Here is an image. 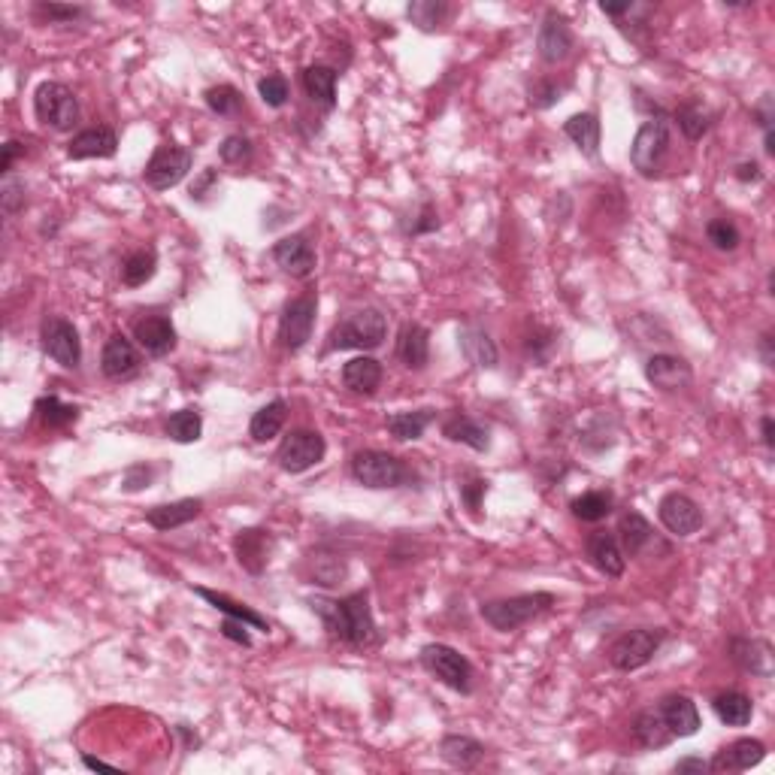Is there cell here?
Returning <instances> with one entry per match:
<instances>
[{
	"instance_id": "32",
	"label": "cell",
	"mask_w": 775,
	"mask_h": 775,
	"mask_svg": "<svg viewBox=\"0 0 775 775\" xmlns=\"http://www.w3.org/2000/svg\"><path fill=\"white\" fill-rule=\"evenodd\" d=\"M303 88L309 100H315L324 109L337 106V70L327 64H312L303 70Z\"/></svg>"
},
{
	"instance_id": "61",
	"label": "cell",
	"mask_w": 775,
	"mask_h": 775,
	"mask_svg": "<svg viewBox=\"0 0 775 775\" xmlns=\"http://www.w3.org/2000/svg\"><path fill=\"white\" fill-rule=\"evenodd\" d=\"M600 10H603L606 16L618 19V16H624V13H633V4H630V0H627V4H600Z\"/></svg>"
},
{
	"instance_id": "24",
	"label": "cell",
	"mask_w": 775,
	"mask_h": 775,
	"mask_svg": "<svg viewBox=\"0 0 775 775\" xmlns=\"http://www.w3.org/2000/svg\"><path fill=\"white\" fill-rule=\"evenodd\" d=\"M657 712L663 715V721H667V727H670V733H673L676 739L694 736V733L700 730V712H697L694 700L685 697V694L663 697V703L657 706Z\"/></svg>"
},
{
	"instance_id": "45",
	"label": "cell",
	"mask_w": 775,
	"mask_h": 775,
	"mask_svg": "<svg viewBox=\"0 0 775 775\" xmlns=\"http://www.w3.org/2000/svg\"><path fill=\"white\" fill-rule=\"evenodd\" d=\"M676 122H679V128H682V134H685L688 140H700V137L712 128L709 113H706L700 103H685V106H679V109H676Z\"/></svg>"
},
{
	"instance_id": "10",
	"label": "cell",
	"mask_w": 775,
	"mask_h": 775,
	"mask_svg": "<svg viewBox=\"0 0 775 775\" xmlns=\"http://www.w3.org/2000/svg\"><path fill=\"white\" fill-rule=\"evenodd\" d=\"M324 452H327V442L318 430H291L282 446L276 452V461L285 473L297 476V473H306L312 470L315 464L324 461Z\"/></svg>"
},
{
	"instance_id": "23",
	"label": "cell",
	"mask_w": 775,
	"mask_h": 775,
	"mask_svg": "<svg viewBox=\"0 0 775 775\" xmlns=\"http://www.w3.org/2000/svg\"><path fill=\"white\" fill-rule=\"evenodd\" d=\"M618 533H621V545H624V551L630 558H645L654 548L667 551V545L657 539L654 527L639 512H627L618 524Z\"/></svg>"
},
{
	"instance_id": "13",
	"label": "cell",
	"mask_w": 775,
	"mask_h": 775,
	"mask_svg": "<svg viewBox=\"0 0 775 775\" xmlns=\"http://www.w3.org/2000/svg\"><path fill=\"white\" fill-rule=\"evenodd\" d=\"M536 49H539V58L545 64H561L573 55L576 49V37H573V28L570 22L551 10L545 19H542V28H539V37H536Z\"/></svg>"
},
{
	"instance_id": "15",
	"label": "cell",
	"mask_w": 775,
	"mask_h": 775,
	"mask_svg": "<svg viewBox=\"0 0 775 775\" xmlns=\"http://www.w3.org/2000/svg\"><path fill=\"white\" fill-rule=\"evenodd\" d=\"M140 367H143L140 352L134 349V343L128 337L116 334V337L106 340V346L100 352V370H103L106 379L128 382V379H134L140 373Z\"/></svg>"
},
{
	"instance_id": "52",
	"label": "cell",
	"mask_w": 775,
	"mask_h": 775,
	"mask_svg": "<svg viewBox=\"0 0 775 775\" xmlns=\"http://www.w3.org/2000/svg\"><path fill=\"white\" fill-rule=\"evenodd\" d=\"M485 491H488V482H485V479H473V482L461 485V500H464V506H467L473 515H479Z\"/></svg>"
},
{
	"instance_id": "35",
	"label": "cell",
	"mask_w": 775,
	"mask_h": 775,
	"mask_svg": "<svg viewBox=\"0 0 775 775\" xmlns=\"http://www.w3.org/2000/svg\"><path fill=\"white\" fill-rule=\"evenodd\" d=\"M712 709L718 715L721 724L727 727H745L754 715V703L751 697H745L742 691H724L712 700Z\"/></svg>"
},
{
	"instance_id": "21",
	"label": "cell",
	"mask_w": 775,
	"mask_h": 775,
	"mask_svg": "<svg viewBox=\"0 0 775 775\" xmlns=\"http://www.w3.org/2000/svg\"><path fill=\"white\" fill-rule=\"evenodd\" d=\"M730 657L739 670L751 676H772V645L757 636H736L730 639Z\"/></svg>"
},
{
	"instance_id": "29",
	"label": "cell",
	"mask_w": 775,
	"mask_h": 775,
	"mask_svg": "<svg viewBox=\"0 0 775 775\" xmlns=\"http://www.w3.org/2000/svg\"><path fill=\"white\" fill-rule=\"evenodd\" d=\"M439 754L446 763H452L455 769H473L482 763L485 757V745L473 736H461V733H449L439 742Z\"/></svg>"
},
{
	"instance_id": "17",
	"label": "cell",
	"mask_w": 775,
	"mask_h": 775,
	"mask_svg": "<svg viewBox=\"0 0 775 775\" xmlns=\"http://www.w3.org/2000/svg\"><path fill=\"white\" fill-rule=\"evenodd\" d=\"M134 340L152 358H164L176 349V327L167 315H146L134 324Z\"/></svg>"
},
{
	"instance_id": "38",
	"label": "cell",
	"mask_w": 775,
	"mask_h": 775,
	"mask_svg": "<svg viewBox=\"0 0 775 775\" xmlns=\"http://www.w3.org/2000/svg\"><path fill=\"white\" fill-rule=\"evenodd\" d=\"M155 270H158V255H155V249H137V252H131V255L122 261V282H125L128 288H140V285H146V282L155 276Z\"/></svg>"
},
{
	"instance_id": "42",
	"label": "cell",
	"mask_w": 775,
	"mask_h": 775,
	"mask_svg": "<svg viewBox=\"0 0 775 775\" xmlns=\"http://www.w3.org/2000/svg\"><path fill=\"white\" fill-rule=\"evenodd\" d=\"M167 436L173 442H182V446H188V442H197L200 433H203V415L197 409H179L167 418Z\"/></svg>"
},
{
	"instance_id": "31",
	"label": "cell",
	"mask_w": 775,
	"mask_h": 775,
	"mask_svg": "<svg viewBox=\"0 0 775 775\" xmlns=\"http://www.w3.org/2000/svg\"><path fill=\"white\" fill-rule=\"evenodd\" d=\"M194 594H197V597H203V600H206L212 609L225 612L228 618H237V621L249 624L252 630L270 633V621H267L264 615H258L252 606H246V603H237V600H231L228 594H218V591H209V588H194Z\"/></svg>"
},
{
	"instance_id": "48",
	"label": "cell",
	"mask_w": 775,
	"mask_h": 775,
	"mask_svg": "<svg viewBox=\"0 0 775 775\" xmlns=\"http://www.w3.org/2000/svg\"><path fill=\"white\" fill-rule=\"evenodd\" d=\"M34 16L46 19V22H58V25H73V22L85 19L88 10L85 7H61V4H37Z\"/></svg>"
},
{
	"instance_id": "34",
	"label": "cell",
	"mask_w": 775,
	"mask_h": 775,
	"mask_svg": "<svg viewBox=\"0 0 775 775\" xmlns=\"http://www.w3.org/2000/svg\"><path fill=\"white\" fill-rule=\"evenodd\" d=\"M564 134H567L588 158H597V152H600V119H597V113L570 116L567 125H564Z\"/></svg>"
},
{
	"instance_id": "44",
	"label": "cell",
	"mask_w": 775,
	"mask_h": 775,
	"mask_svg": "<svg viewBox=\"0 0 775 775\" xmlns=\"http://www.w3.org/2000/svg\"><path fill=\"white\" fill-rule=\"evenodd\" d=\"M203 100L215 116H225V119L237 116L243 109V94L234 85H212V88H206Z\"/></svg>"
},
{
	"instance_id": "57",
	"label": "cell",
	"mask_w": 775,
	"mask_h": 775,
	"mask_svg": "<svg viewBox=\"0 0 775 775\" xmlns=\"http://www.w3.org/2000/svg\"><path fill=\"white\" fill-rule=\"evenodd\" d=\"M736 179H739V182H760V179H763L760 164H757V161H745V164H739V167H736Z\"/></svg>"
},
{
	"instance_id": "7",
	"label": "cell",
	"mask_w": 775,
	"mask_h": 775,
	"mask_svg": "<svg viewBox=\"0 0 775 775\" xmlns=\"http://www.w3.org/2000/svg\"><path fill=\"white\" fill-rule=\"evenodd\" d=\"M670 152V122L667 119H648L630 146V164L642 173V176H657L663 167V158Z\"/></svg>"
},
{
	"instance_id": "20",
	"label": "cell",
	"mask_w": 775,
	"mask_h": 775,
	"mask_svg": "<svg viewBox=\"0 0 775 775\" xmlns=\"http://www.w3.org/2000/svg\"><path fill=\"white\" fill-rule=\"evenodd\" d=\"M119 152V137L113 128L97 125L88 131H79L67 143V158L70 161H88V158H113Z\"/></svg>"
},
{
	"instance_id": "1",
	"label": "cell",
	"mask_w": 775,
	"mask_h": 775,
	"mask_svg": "<svg viewBox=\"0 0 775 775\" xmlns=\"http://www.w3.org/2000/svg\"><path fill=\"white\" fill-rule=\"evenodd\" d=\"M309 606L334 639H340L352 648H370L379 642L376 618L370 609V591H355L343 600L312 597Z\"/></svg>"
},
{
	"instance_id": "36",
	"label": "cell",
	"mask_w": 775,
	"mask_h": 775,
	"mask_svg": "<svg viewBox=\"0 0 775 775\" xmlns=\"http://www.w3.org/2000/svg\"><path fill=\"white\" fill-rule=\"evenodd\" d=\"M285 415H288V403L285 400H270L267 406H261L252 421H249V433L255 442H270L273 436H279V430L285 427Z\"/></svg>"
},
{
	"instance_id": "63",
	"label": "cell",
	"mask_w": 775,
	"mask_h": 775,
	"mask_svg": "<svg viewBox=\"0 0 775 775\" xmlns=\"http://www.w3.org/2000/svg\"><path fill=\"white\" fill-rule=\"evenodd\" d=\"M760 355H763V364L772 367V361H775V358H772V334H763V337H760Z\"/></svg>"
},
{
	"instance_id": "27",
	"label": "cell",
	"mask_w": 775,
	"mask_h": 775,
	"mask_svg": "<svg viewBox=\"0 0 775 775\" xmlns=\"http://www.w3.org/2000/svg\"><path fill=\"white\" fill-rule=\"evenodd\" d=\"M442 436H446L449 442H464V446H470L473 452H488L491 449V430L482 421H476L464 412H455V415H449L446 421H442Z\"/></svg>"
},
{
	"instance_id": "12",
	"label": "cell",
	"mask_w": 775,
	"mask_h": 775,
	"mask_svg": "<svg viewBox=\"0 0 775 775\" xmlns=\"http://www.w3.org/2000/svg\"><path fill=\"white\" fill-rule=\"evenodd\" d=\"M40 340H43V352L55 364H61L64 370H76L79 367V361H82V340H79V330H76L73 321L58 318V315L46 318Z\"/></svg>"
},
{
	"instance_id": "25",
	"label": "cell",
	"mask_w": 775,
	"mask_h": 775,
	"mask_svg": "<svg viewBox=\"0 0 775 775\" xmlns=\"http://www.w3.org/2000/svg\"><path fill=\"white\" fill-rule=\"evenodd\" d=\"M397 358L406 370H424L430 361V330L424 324H403L397 337Z\"/></svg>"
},
{
	"instance_id": "55",
	"label": "cell",
	"mask_w": 775,
	"mask_h": 775,
	"mask_svg": "<svg viewBox=\"0 0 775 775\" xmlns=\"http://www.w3.org/2000/svg\"><path fill=\"white\" fill-rule=\"evenodd\" d=\"M249 624H243V621H237V618H228L225 624H221V636L225 639H231V642H237V645H243V648H249L252 645V636H249Z\"/></svg>"
},
{
	"instance_id": "8",
	"label": "cell",
	"mask_w": 775,
	"mask_h": 775,
	"mask_svg": "<svg viewBox=\"0 0 775 775\" xmlns=\"http://www.w3.org/2000/svg\"><path fill=\"white\" fill-rule=\"evenodd\" d=\"M660 645H663V630L639 627V630H630V633H624L612 642L609 660H612L615 670L633 673V670H642L645 663H651V657L660 651Z\"/></svg>"
},
{
	"instance_id": "40",
	"label": "cell",
	"mask_w": 775,
	"mask_h": 775,
	"mask_svg": "<svg viewBox=\"0 0 775 775\" xmlns=\"http://www.w3.org/2000/svg\"><path fill=\"white\" fill-rule=\"evenodd\" d=\"M406 16L421 31H436L439 25H446V19L452 16V7L446 4V0H412V4L406 7Z\"/></svg>"
},
{
	"instance_id": "5",
	"label": "cell",
	"mask_w": 775,
	"mask_h": 775,
	"mask_svg": "<svg viewBox=\"0 0 775 775\" xmlns=\"http://www.w3.org/2000/svg\"><path fill=\"white\" fill-rule=\"evenodd\" d=\"M352 476L355 482H361L364 488L373 491H388V488H403L412 479V470L388 455V452H376V449H364L352 458Z\"/></svg>"
},
{
	"instance_id": "28",
	"label": "cell",
	"mask_w": 775,
	"mask_h": 775,
	"mask_svg": "<svg viewBox=\"0 0 775 775\" xmlns=\"http://www.w3.org/2000/svg\"><path fill=\"white\" fill-rule=\"evenodd\" d=\"M203 512V500L197 497H185V500H176V503H161V506H152L146 512V521L167 533V530H176V527H185L188 521H194L197 515Z\"/></svg>"
},
{
	"instance_id": "19",
	"label": "cell",
	"mask_w": 775,
	"mask_h": 775,
	"mask_svg": "<svg viewBox=\"0 0 775 775\" xmlns=\"http://www.w3.org/2000/svg\"><path fill=\"white\" fill-rule=\"evenodd\" d=\"M273 261H276L288 276L306 279V276H312V270H315V249H312V243H309L306 234H291V237H282V240L273 246Z\"/></svg>"
},
{
	"instance_id": "37",
	"label": "cell",
	"mask_w": 775,
	"mask_h": 775,
	"mask_svg": "<svg viewBox=\"0 0 775 775\" xmlns=\"http://www.w3.org/2000/svg\"><path fill=\"white\" fill-rule=\"evenodd\" d=\"M633 733H636V739H639L645 748H663V745H670V742L676 739L657 709L639 712L636 721H633Z\"/></svg>"
},
{
	"instance_id": "62",
	"label": "cell",
	"mask_w": 775,
	"mask_h": 775,
	"mask_svg": "<svg viewBox=\"0 0 775 775\" xmlns=\"http://www.w3.org/2000/svg\"><path fill=\"white\" fill-rule=\"evenodd\" d=\"M82 763H85L88 769H106V772H119V766L106 763V760H100V757H91V754H85V757H82Z\"/></svg>"
},
{
	"instance_id": "6",
	"label": "cell",
	"mask_w": 775,
	"mask_h": 775,
	"mask_svg": "<svg viewBox=\"0 0 775 775\" xmlns=\"http://www.w3.org/2000/svg\"><path fill=\"white\" fill-rule=\"evenodd\" d=\"M34 116L46 128L70 131L79 122V100L64 82H43L34 91Z\"/></svg>"
},
{
	"instance_id": "43",
	"label": "cell",
	"mask_w": 775,
	"mask_h": 775,
	"mask_svg": "<svg viewBox=\"0 0 775 775\" xmlns=\"http://www.w3.org/2000/svg\"><path fill=\"white\" fill-rule=\"evenodd\" d=\"M570 509H573V515H576L579 521L597 524V521H603V518L612 512V494H609V491H588V494L576 497V500L570 503Z\"/></svg>"
},
{
	"instance_id": "49",
	"label": "cell",
	"mask_w": 775,
	"mask_h": 775,
	"mask_svg": "<svg viewBox=\"0 0 775 775\" xmlns=\"http://www.w3.org/2000/svg\"><path fill=\"white\" fill-rule=\"evenodd\" d=\"M439 228V215H436V209H433V203H421L418 209H415V215H412V221L403 228V234H409V237H421V234H430V231H436Z\"/></svg>"
},
{
	"instance_id": "2",
	"label": "cell",
	"mask_w": 775,
	"mask_h": 775,
	"mask_svg": "<svg viewBox=\"0 0 775 775\" xmlns=\"http://www.w3.org/2000/svg\"><path fill=\"white\" fill-rule=\"evenodd\" d=\"M558 603L555 594L548 591H533V594H515V597H503V600H488L479 606V615L500 633H512L530 621H536L539 615H545L551 606Z\"/></svg>"
},
{
	"instance_id": "3",
	"label": "cell",
	"mask_w": 775,
	"mask_h": 775,
	"mask_svg": "<svg viewBox=\"0 0 775 775\" xmlns=\"http://www.w3.org/2000/svg\"><path fill=\"white\" fill-rule=\"evenodd\" d=\"M388 337V321L379 309L364 306L352 315H346L343 321L334 324L330 330V343L327 352H337V349H361V352H373L385 343Z\"/></svg>"
},
{
	"instance_id": "39",
	"label": "cell",
	"mask_w": 775,
	"mask_h": 775,
	"mask_svg": "<svg viewBox=\"0 0 775 775\" xmlns=\"http://www.w3.org/2000/svg\"><path fill=\"white\" fill-rule=\"evenodd\" d=\"M433 421V409H418V412H394L388 415L385 427L394 439H421L427 424Z\"/></svg>"
},
{
	"instance_id": "16",
	"label": "cell",
	"mask_w": 775,
	"mask_h": 775,
	"mask_svg": "<svg viewBox=\"0 0 775 775\" xmlns=\"http://www.w3.org/2000/svg\"><path fill=\"white\" fill-rule=\"evenodd\" d=\"M270 551H273V536L261 527H249L234 536V555H237L240 567L252 576H261L267 570Z\"/></svg>"
},
{
	"instance_id": "33",
	"label": "cell",
	"mask_w": 775,
	"mask_h": 775,
	"mask_svg": "<svg viewBox=\"0 0 775 775\" xmlns=\"http://www.w3.org/2000/svg\"><path fill=\"white\" fill-rule=\"evenodd\" d=\"M343 385L355 394H373L382 385V364L370 355L352 358L343 367Z\"/></svg>"
},
{
	"instance_id": "54",
	"label": "cell",
	"mask_w": 775,
	"mask_h": 775,
	"mask_svg": "<svg viewBox=\"0 0 775 775\" xmlns=\"http://www.w3.org/2000/svg\"><path fill=\"white\" fill-rule=\"evenodd\" d=\"M539 349H545V355L555 349V334H551V330H545V327H536V337L527 340V352H530V358H533L536 364H542Z\"/></svg>"
},
{
	"instance_id": "53",
	"label": "cell",
	"mask_w": 775,
	"mask_h": 775,
	"mask_svg": "<svg viewBox=\"0 0 775 775\" xmlns=\"http://www.w3.org/2000/svg\"><path fill=\"white\" fill-rule=\"evenodd\" d=\"M0 200H4V212H7V215L19 212V209L25 206V185L10 179V182L4 185V191H0Z\"/></svg>"
},
{
	"instance_id": "50",
	"label": "cell",
	"mask_w": 775,
	"mask_h": 775,
	"mask_svg": "<svg viewBox=\"0 0 775 775\" xmlns=\"http://www.w3.org/2000/svg\"><path fill=\"white\" fill-rule=\"evenodd\" d=\"M218 155L225 164H246L252 158V143L243 134H231L225 143L218 146Z\"/></svg>"
},
{
	"instance_id": "47",
	"label": "cell",
	"mask_w": 775,
	"mask_h": 775,
	"mask_svg": "<svg viewBox=\"0 0 775 775\" xmlns=\"http://www.w3.org/2000/svg\"><path fill=\"white\" fill-rule=\"evenodd\" d=\"M258 94H261V100L267 103V106H273V109H282L285 103H288V79L282 76V73H270V76H264L261 82H258Z\"/></svg>"
},
{
	"instance_id": "11",
	"label": "cell",
	"mask_w": 775,
	"mask_h": 775,
	"mask_svg": "<svg viewBox=\"0 0 775 775\" xmlns=\"http://www.w3.org/2000/svg\"><path fill=\"white\" fill-rule=\"evenodd\" d=\"M191 164H194V155H191L185 146L164 143V146H158L155 155L149 158V164H146V170H143V179H146V185L155 188V191H170V188H176V185L188 176Z\"/></svg>"
},
{
	"instance_id": "60",
	"label": "cell",
	"mask_w": 775,
	"mask_h": 775,
	"mask_svg": "<svg viewBox=\"0 0 775 775\" xmlns=\"http://www.w3.org/2000/svg\"><path fill=\"white\" fill-rule=\"evenodd\" d=\"M16 155H19V143H16V140H10V143L4 146V161H0V170H4V173H10V170H13V161H16Z\"/></svg>"
},
{
	"instance_id": "4",
	"label": "cell",
	"mask_w": 775,
	"mask_h": 775,
	"mask_svg": "<svg viewBox=\"0 0 775 775\" xmlns=\"http://www.w3.org/2000/svg\"><path fill=\"white\" fill-rule=\"evenodd\" d=\"M421 667L446 688L458 694H473V663L452 645L430 642L421 648Z\"/></svg>"
},
{
	"instance_id": "58",
	"label": "cell",
	"mask_w": 775,
	"mask_h": 775,
	"mask_svg": "<svg viewBox=\"0 0 775 775\" xmlns=\"http://www.w3.org/2000/svg\"><path fill=\"white\" fill-rule=\"evenodd\" d=\"M673 769L676 772H709V760H703V757H682Z\"/></svg>"
},
{
	"instance_id": "59",
	"label": "cell",
	"mask_w": 775,
	"mask_h": 775,
	"mask_svg": "<svg viewBox=\"0 0 775 775\" xmlns=\"http://www.w3.org/2000/svg\"><path fill=\"white\" fill-rule=\"evenodd\" d=\"M760 436H763V446H766V449H775V421H772V415H763V418H760Z\"/></svg>"
},
{
	"instance_id": "51",
	"label": "cell",
	"mask_w": 775,
	"mask_h": 775,
	"mask_svg": "<svg viewBox=\"0 0 775 775\" xmlns=\"http://www.w3.org/2000/svg\"><path fill=\"white\" fill-rule=\"evenodd\" d=\"M561 85H555V82H536L533 88H530V103L536 106V109H548V106H555L558 100H561Z\"/></svg>"
},
{
	"instance_id": "9",
	"label": "cell",
	"mask_w": 775,
	"mask_h": 775,
	"mask_svg": "<svg viewBox=\"0 0 775 775\" xmlns=\"http://www.w3.org/2000/svg\"><path fill=\"white\" fill-rule=\"evenodd\" d=\"M315 315H318V297L315 294H303L285 303L282 318H279V343L288 352H300L315 330Z\"/></svg>"
},
{
	"instance_id": "14",
	"label": "cell",
	"mask_w": 775,
	"mask_h": 775,
	"mask_svg": "<svg viewBox=\"0 0 775 775\" xmlns=\"http://www.w3.org/2000/svg\"><path fill=\"white\" fill-rule=\"evenodd\" d=\"M657 518L676 536H691L703 527V509L688 494H679V491L667 494L657 503Z\"/></svg>"
},
{
	"instance_id": "30",
	"label": "cell",
	"mask_w": 775,
	"mask_h": 775,
	"mask_svg": "<svg viewBox=\"0 0 775 775\" xmlns=\"http://www.w3.org/2000/svg\"><path fill=\"white\" fill-rule=\"evenodd\" d=\"M458 343H461V352H464V358L473 364V367H479V370H494L497 367V346H494V340L485 334L482 327H476V324H470V327H464L461 330V337H458Z\"/></svg>"
},
{
	"instance_id": "46",
	"label": "cell",
	"mask_w": 775,
	"mask_h": 775,
	"mask_svg": "<svg viewBox=\"0 0 775 775\" xmlns=\"http://www.w3.org/2000/svg\"><path fill=\"white\" fill-rule=\"evenodd\" d=\"M706 240L718 249V252H733L742 243L739 228L733 225L730 218H712L706 225Z\"/></svg>"
},
{
	"instance_id": "41",
	"label": "cell",
	"mask_w": 775,
	"mask_h": 775,
	"mask_svg": "<svg viewBox=\"0 0 775 775\" xmlns=\"http://www.w3.org/2000/svg\"><path fill=\"white\" fill-rule=\"evenodd\" d=\"M34 412H37V418H40L49 430H61V427H67V424H73V421L79 418V406H70V403H64V400L55 397V394L40 397V400L34 403Z\"/></svg>"
},
{
	"instance_id": "22",
	"label": "cell",
	"mask_w": 775,
	"mask_h": 775,
	"mask_svg": "<svg viewBox=\"0 0 775 775\" xmlns=\"http://www.w3.org/2000/svg\"><path fill=\"white\" fill-rule=\"evenodd\" d=\"M588 561L609 579H621L624 576V567H627V558H624V548L618 545V539L606 530H597L588 536Z\"/></svg>"
},
{
	"instance_id": "56",
	"label": "cell",
	"mask_w": 775,
	"mask_h": 775,
	"mask_svg": "<svg viewBox=\"0 0 775 775\" xmlns=\"http://www.w3.org/2000/svg\"><path fill=\"white\" fill-rule=\"evenodd\" d=\"M754 116H757V122H760L763 131H772V97H769V94H763L760 106L754 109Z\"/></svg>"
},
{
	"instance_id": "26",
	"label": "cell",
	"mask_w": 775,
	"mask_h": 775,
	"mask_svg": "<svg viewBox=\"0 0 775 775\" xmlns=\"http://www.w3.org/2000/svg\"><path fill=\"white\" fill-rule=\"evenodd\" d=\"M766 757V745L760 739H736L727 748L718 751V757L709 763V769L715 772H745L751 766H757Z\"/></svg>"
},
{
	"instance_id": "18",
	"label": "cell",
	"mask_w": 775,
	"mask_h": 775,
	"mask_svg": "<svg viewBox=\"0 0 775 775\" xmlns=\"http://www.w3.org/2000/svg\"><path fill=\"white\" fill-rule=\"evenodd\" d=\"M645 379L660 391H682L691 385L694 370L679 355H651L645 364Z\"/></svg>"
}]
</instances>
